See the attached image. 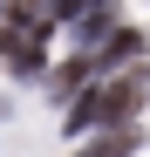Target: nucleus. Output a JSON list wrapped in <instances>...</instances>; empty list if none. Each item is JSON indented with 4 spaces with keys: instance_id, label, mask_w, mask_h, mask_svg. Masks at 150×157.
Segmentation results:
<instances>
[{
    "instance_id": "f257e3e1",
    "label": "nucleus",
    "mask_w": 150,
    "mask_h": 157,
    "mask_svg": "<svg viewBox=\"0 0 150 157\" xmlns=\"http://www.w3.org/2000/svg\"><path fill=\"white\" fill-rule=\"evenodd\" d=\"M137 102H143V82H137V75H130V82H109L103 96H89V102H82V123H103V116H130Z\"/></svg>"
},
{
    "instance_id": "f03ea898",
    "label": "nucleus",
    "mask_w": 150,
    "mask_h": 157,
    "mask_svg": "<svg viewBox=\"0 0 150 157\" xmlns=\"http://www.w3.org/2000/svg\"><path fill=\"white\" fill-rule=\"evenodd\" d=\"M130 150V137H109V144H96V150H82V157H123Z\"/></svg>"
}]
</instances>
